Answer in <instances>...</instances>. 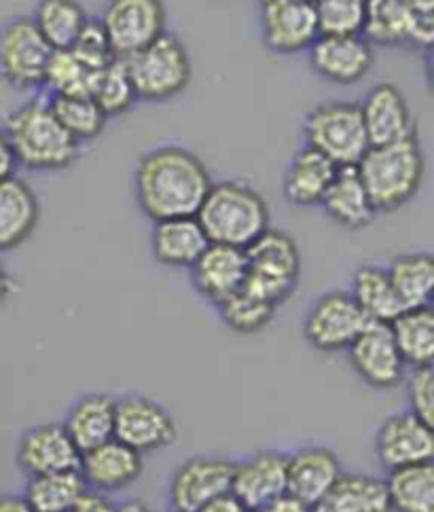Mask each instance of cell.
Masks as SVG:
<instances>
[{"instance_id":"obj_15","label":"cell","mask_w":434,"mask_h":512,"mask_svg":"<svg viewBox=\"0 0 434 512\" xmlns=\"http://www.w3.org/2000/svg\"><path fill=\"white\" fill-rule=\"evenodd\" d=\"M360 36L371 47L428 49L434 39V22L420 20L405 0H367Z\"/></svg>"},{"instance_id":"obj_48","label":"cell","mask_w":434,"mask_h":512,"mask_svg":"<svg viewBox=\"0 0 434 512\" xmlns=\"http://www.w3.org/2000/svg\"><path fill=\"white\" fill-rule=\"evenodd\" d=\"M13 290V280L9 276V271L5 269V265L0 263V305H3Z\"/></svg>"},{"instance_id":"obj_2","label":"cell","mask_w":434,"mask_h":512,"mask_svg":"<svg viewBox=\"0 0 434 512\" xmlns=\"http://www.w3.org/2000/svg\"><path fill=\"white\" fill-rule=\"evenodd\" d=\"M17 168L28 172H62L81 157V144L53 115L45 98H32L11 111L3 123Z\"/></svg>"},{"instance_id":"obj_31","label":"cell","mask_w":434,"mask_h":512,"mask_svg":"<svg viewBox=\"0 0 434 512\" xmlns=\"http://www.w3.org/2000/svg\"><path fill=\"white\" fill-rule=\"evenodd\" d=\"M386 271L405 309L432 305L434 256L430 252H407L394 256Z\"/></svg>"},{"instance_id":"obj_28","label":"cell","mask_w":434,"mask_h":512,"mask_svg":"<svg viewBox=\"0 0 434 512\" xmlns=\"http://www.w3.org/2000/svg\"><path fill=\"white\" fill-rule=\"evenodd\" d=\"M81 453L115 438V398L85 394L75 400L62 424Z\"/></svg>"},{"instance_id":"obj_20","label":"cell","mask_w":434,"mask_h":512,"mask_svg":"<svg viewBox=\"0 0 434 512\" xmlns=\"http://www.w3.org/2000/svg\"><path fill=\"white\" fill-rule=\"evenodd\" d=\"M142 470V455L117 438L81 453L79 474L87 485V491L104 493V496L132 487L140 479Z\"/></svg>"},{"instance_id":"obj_18","label":"cell","mask_w":434,"mask_h":512,"mask_svg":"<svg viewBox=\"0 0 434 512\" xmlns=\"http://www.w3.org/2000/svg\"><path fill=\"white\" fill-rule=\"evenodd\" d=\"M288 453L265 449L240 462H233L231 496L238 498L250 512L261 510L271 500L286 493Z\"/></svg>"},{"instance_id":"obj_17","label":"cell","mask_w":434,"mask_h":512,"mask_svg":"<svg viewBox=\"0 0 434 512\" xmlns=\"http://www.w3.org/2000/svg\"><path fill=\"white\" fill-rule=\"evenodd\" d=\"M307 56L316 75L333 85H356L371 75L375 64V51L360 34L318 36Z\"/></svg>"},{"instance_id":"obj_16","label":"cell","mask_w":434,"mask_h":512,"mask_svg":"<svg viewBox=\"0 0 434 512\" xmlns=\"http://www.w3.org/2000/svg\"><path fill=\"white\" fill-rule=\"evenodd\" d=\"M375 455L377 462L388 472L432 462V424L424 422V419L411 411H401L386 417L375 434Z\"/></svg>"},{"instance_id":"obj_8","label":"cell","mask_w":434,"mask_h":512,"mask_svg":"<svg viewBox=\"0 0 434 512\" xmlns=\"http://www.w3.org/2000/svg\"><path fill=\"white\" fill-rule=\"evenodd\" d=\"M53 49L36 30L30 15H15L0 26V81L13 91L45 87Z\"/></svg>"},{"instance_id":"obj_39","label":"cell","mask_w":434,"mask_h":512,"mask_svg":"<svg viewBox=\"0 0 434 512\" xmlns=\"http://www.w3.org/2000/svg\"><path fill=\"white\" fill-rule=\"evenodd\" d=\"M214 309L219 312L221 322L229 331L238 335H255L261 333L274 320L278 307L242 288Z\"/></svg>"},{"instance_id":"obj_49","label":"cell","mask_w":434,"mask_h":512,"mask_svg":"<svg viewBox=\"0 0 434 512\" xmlns=\"http://www.w3.org/2000/svg\"><path fill=\"white\" fill-rule=\"evenodd\" d=\"M117 512H153V510L138 500H125L117 504Z\"/></svg>"},{"instance_id":"obj_43","label":"cell","mask_w":434,"mask_h":512,"mask_svg":"<svg viewBox=\"0 0 434 512\" xmlns=\"http://www.w3.org/2000/svg\"><path fill=\"white\" fill-rule=\"evenodd\" d=\"M17 172V161L11 149V142L7 138V132L3 130V125H0V182L15 176Z\"/></svg>"},{"instance_id":"obj_24","label":"cell","mask_w":434,"mask_h":512,"mask_svg":"<svg viewBox=\"0 0 434 512\" xmlns=\"http://www.w3.org/2000/svg\"><path fill=\"white\" fill-rule=\"evenodd\" d=\"M41 221L34 189L20 176L0 182V254L24 246Z\"/></svg>"},{"instance_id":"obj_35","label":"cell","mask_w":434,"mask_h":512,"mask_svg":"<svg viewBox=\"0 0 434 512\" xmlns=\"http://www.w3.org/2000/svg\"><path fill=\"white\" fill-rule=\"evenodd\" d=\"M386 489L390 512H434L432 462L390 470Z\"/></svg>"},{"instance_id":"obj_25","label":"cell","mask_w":434,"mask_h":512,"mask_svg":"<svg viewBox=\"0 0 434 512\" xmlns=\"http://www.w3.org/2000/svg\"><path fill=\"white\" fill-rule=\"evenodd\" d=\"M208 244V237L195 216L153 223L151 254L159 265L168 269H191Z\"/></svg>"},{"instance_id":"obj_23","label":"cell","mask_w":434,"mask_h":512,"mask_svg":"<svg viewBox=\"0 0 434 512\" xmlns=\"http://www.w3.org/2000/svg\"><path fill=\"white\" fill-rule=\"evenodd\" d=\"M358 108L371 146L399 142L418 134L409 102L394 83L375 85Z\"/></svg>"},{"instance_id":"obj_26","label":"cell","mask_w":434,"mask_h":512,"mask_svg":"<svg viewBox=\"0 0 434 512\" xmlns=\"http://www.w3.org/2000/svg\"><path fill=\"white\" fill-rule=\"evenodd\" d=\"M337 170L339 168L333 161L310 149V146H303L293 155L282 178V193L286 201L297 208L320 206Z\"/></svg>"},{"instance_id":"obj_19","label":"cell","mask_w":434,"mask_h":512,"mask_svg":"<svg viewBox=\"0 0 434 512\" xmlns=\"http://www.w3.org/2000/svg\"><path fill=\"white\" fill-rule=\"evenodd\" d=\"M79 464L81 451L62 424L32 426L17 443V466L26 477L79 470Z\"/></svg>"},{"instance_id":"obj_12","label":"cell","mask_w":434,"mask_h":512,"mask_svg":"<svg viewBox=\"0 0 434 512\" xmlns=\"http://www.w3.org/2000/svg\"><path fill=\"white\" fill-rule=\"evenodd\" d=\"M259 32L267 51L297 56L320 36L316 11L305 0H259Z\"/></svg>"},{"instance_id":"obj_46","label":"cell","mask_w":434,"mask_h":512,"mask_svg":"<svg viewBox=\"0 0 434 512\" xmlns=\"http://www.w3.org/2000/svg\"><path fill=\"white\" fill-rule=\"evenodd\" d=\"M0 512H34V510L24 500V496H13V493H5V496H0Z\"/></svg>"},{"instance_id":"obj_7","label":"cell","mask_w":434,"mask_h":512,"mask_svg":"<svg viewBox=\"0 0 434 512\" xmlns=\"http://www.w3.org/2000/svg\"><path fill=\"white\" fill-rule=\"evenodd\" d=\"M305 146L333 161L337 168H354L369 149L363 115L354 102H327L303 119Z\"/></svg>"},{"instance_id":"obj_32","label":"cell","mask_w":434,"mask_h":512,"mask_svg":"<svg viewBox=\"0 0 434 512\" xmlns=\"http://www.w3.org/2000/svg\"><path fill=\"white\" fill-rule=\"evenodd\" d=\"M322 506L331 512H390L386 479L365 472H341Z\"/></svg>"},{"instance_id":"obj_1","label":"cell","mask_w":434,"mask_h":512,"mask_svg":"<svg viewBox=\"0 0 434 512\" xmlns=\"http://www.w3.org/2000/svg\"><path fill=\"white\" fill-rule=\"evenodd\" d=\"M212 182L210 170L200 155L180 144H161L144 153L136 163V204L153 223L195 216Z\"/></svg>"},{"instance_id":"obj_29","label":"cell","mask_w":434,"mask_h":512,"mask_svg":"<svg viewBox=\"0 0 434 512\" xmlns=\"http://www.w3.org/2000/svg\"><path fill=\"white\" fill-rule=\"evenodd\" d=\"M348 292L371 322L390 324L405 309L384 265H360L352 273V284Z\"/></svg>"},{"instance_id":"obj_34","label":"cell","mask_w":434,"mask_h":512,"mask_svg":"<svg viewBox=\"0 0 434 512\" xmlns=\"http://www.w3.org/2000/svg\"><path fill=\"white\" fill-rule=\"evenodd\" d=\"M87 493L79 470L28 477L24 500L34 512H72Z\"/></svg>"},{"instance_id":"obj_36","label":"cell","mask_w":434,"mask_h":512,"mask_svg":"<svg viewBox=\"0 0 434 512\" xmlns=\"http://www.w3.org/2000/svg\"><path fill=\"white\" fill-rule=\"evenodd\" d=\"M100 70L102 68L83 60L77 51H53L45 87L51 91V96H92Z\"/></svg>"},{"instance_id":"obj_27","label":"cell","mask_w":434,"mask_h":512,"mask_svg":"<svg viewBox=\"0 0 434 512\" xmlns=\"http://www.w3.org/2000/svg\"><path fill=\"white\" fill-rule=\"evenodd\" d=\"M320 206L335 225L350 231L369 227L377 216V210L363 180H360L356 172V166L337 170L331 187L320 201Z\"/></svg>"},{"instance_id":"obj_9","label":"cell","mask_w":434,"mask_h":512,"mask_svg":"<svg viewBox=\"0 0 434 512\" xmlns=\"http://www.w3.org/2000/svg\"><path fill=\"white\" fill-rule=\"evenodd\" d=\"M369 322L348 290H329L307 307L303 337L316 352H346Z\"/></svg>"},{"instance_id":"obj_44","label":"cell","mask_w":434,"mask_h":512,"mask_svg":"<svg viewBox=\"0 0 434 512\" xmlns=\"http://www.w3.org/2000/svg\"><path fill=\"white\" fill-rule=\"evenodd\" d=\"M257 512H312V506L303 504L301 500L291 496V493H284V496L271 500Z\"/></svg>"},{"instance_id":"obj_11","label":"cell","mask_w":434,"mask_h":512,"mask_svg":"<svg viewBox=\"0 0 434 512\" xmlns=\"http://www.w3.org/2000/svg\"><path fill=\"white\" fill-rule=\"evenodd\" d=\"M115 438L140 455L157 453L176 441L178 428L172 413L157 400L128 394L115 400Z\"/></svg>"},{"instance_id":"obj_30","label":"cell","mask_w":434,"mask_h":512,"mask_svg":"<svg viewBox=\"0 0 434 512\" xmlns=\"http://www.w3.org/2000/svg\"><path fill=\"white\" fill-rule=\"evenodd\" d=\"M390 331L396 347L407 364V369L432 367L434 360V312L430 307H413L390 322Z\"/></svg>"},{"instance_id":"obj_22","label":"cell","mask_w":434,"mask_h":512,"mask_svg":"<svg viewBox=\"0 0 434 512\" xmlns=\"http://www.w3.org/2000/svg\"><path fill=\"white\" fill-rule=\"evenodd\" d=\"M341 462L333 449L324 445H307L288 453L286 493L307 506H320L341 477Z\"/></svg>"},{"instance_id":"obj_45","label":"cell","mask_w":434,"mask_h":512,"mask_svg":"<svg viewBox=\"0 0 434 512\" xmlns=\"http://www.w3.org/2000/svg\"><path fill=\"white\" fill-rule=\"evenodd\" d=\"M197 512H250V510L238 498L231 496V493H225V496L212 500Z\"/></svg>"},{"instance_id":"obj_5","label":"cell","mask_w":434,"mask_h":512,"mask_svg":"<svg viewBox=\"0 0 434 512\" xmlns=\"http://www.w3.org/2000/svg\"><path fill=\"white\" fill-rule=\"evenodd\" d=\"M136 96L142 102L164 104L172 102L185 89L193 77V64L189 49L178 36L166 32L157 41L125 58Z\"/></svg>"},{"instance_id":"obj_51","label":"cell","mask_w":434,"mask_h":512,"mask_svg":"<svg viewBox=\"0 0 434 512\" xmlns=\"http://www.w3.org/2000/svg\"><path fill=\"white\" fill-rule=\"evenodd\" d=\"M305 3H312L314 5V0H305Z\"/></svg>"},{"instance_id":"obj_37","label":"cell","mask_w":434,"mask_h":512,"mask_svg":"<svg viewBox=\"0 0 434 512\" xmlns=\"http://www.w3.org/2000/svg\"><path fill=\"white\" fill-rule=\"evenodd\" d=\"M56 119L79 144L96 140L106 127V115L92 96H51L47 98Z\"/></svg>"},{"instance_id":"obj_13","label":"cell","mask_w":434,"mask_h":512,"mask_svg":"<svg viewBox=\"0 0 434 512\" xmlns=\"http://www.w3.org/2000/svg\"><path fill=\"white\" fill-rule=\"evenodd\" d=\"M346 352L354 373L373 390L399 388L407 375V364L394 343L390 324L369 322Z\"/></svg>"},{"instance_id":"obj_41","label":"cell","mask_w":434,"mask_h":512,"mask_svg":"<svg viewBox=\"0 0 434 512\" xmlns=\"http://www.w3.org/2000/svg\"><path fill=\"white\" fill-rule=\"evenodd\" d=\"M407 405L411 413L418 415L424 422L432 424L434 417V371L432 367H418L407 369V375L403 379Z\"/></svg>"},{"instance_id":"obj_50","label":"cell","mask_w":434,"mask_h":512,"mask_svg":"<svg viewBox=\"0 0 434 512\" xmlns=\"http://www.w3.org/2000/svg\"><path fill=\"white\" fill-rule=\"evenodd\" d=\"M312 512H331V510H327V508H324V506L320 504V506H314V508H312Z\"/></svg>"},{"instance_id":"obj_38","label":"cell","mask_w":434,"mask_h":512,"mask_svg":"<svg viewBox=\"0 0 434 512\" xmlns=\"http://www.w3.org/2000/svg\"><path fill=\"white\" fill-rule=\"evenodd\" d=\"M92 98L100 106L106 119H115L132 111V106L138 102V96L125 60L113 58L100 70L96 85L92 89Z\"/></svg>"},{"instance_id":"obj_3","label":"cell","mask_w":434,"mask_h":512,"mask_svg":"<svg viewBox=\"0 0 434 512\" xmlns=\"http://www.w3.org/2000/svg\"><path fill=\"white\" fill-rule=\"evenodd\" d=\"M356 172L373 201L377 214H390L405 208L424 185L426 159L418 134L369 146Z\"/></svg>"},{"instance_id":"obj_21","label":"cell","mask_w":434,"mask_h":512,"mask_svg":"<svg viewBox=\"0 0 434 512\" xmlns=\"http://www.w3.org/2000/svg\"><path fill=\"white\" fill-rule=\"evenodd\" d=\"M246 269V252L242 248L208 244L189 273L197 295L216 307L244 288Z\"/></svg>"},{"instance_id":"obj_10","label":"cell","mask_w":434,"mask_h":512,"mask_svg":"<svg viewBox=\"0 0 434 512\" xmlns=\"http://www.w3.org/2000/svg\"><path fill=\"white\" fill-rule=\"evenodd\" d=\"M98 22L113 56L125 60L168 32V11L164 0H106Z\"/></svg>"},{"instance_id":"obj_40","label":"cell","mask_w":434,"mask_h":512,"mask_svg":"<svg viewBox=\"0 0 434 512\" xmlns=\"http://www.w3.org/2000/svg\"><path fill=\"white\" fill-rule=\"evenodd\" d=\"M320 36H356L363 32L367 0H314Z\"/></svg>"},{"instance_id":"obj_4","label":"cell","mask_w":434,"mask_h":512,"mask_svg":"<svg viewBox=\"0 0 434 512\" xmlns=\"http://www.w3.org/2000/svg\"><path fill=\"white\" fill-rule=\"evenodd\" d=\"M210 244L246 250L269 229V204L244 180L212 182L195 214Z\"/></svg>"},{"instance_id":"obj_33","label":"cell","mask_w":434,"mask_h":512,"mask_svg":"<svg viewBox=\"0 0 434 512\" xmlns=\"http://www.w3.org/2000/svg\"><path fill=\"white\" fill-rule=\"evenodd\" d=\"M30 20L47 45L60 51L77 43L89 15L79 0H39Z\"/></svg>"},{"instance_id":"obj_6","label":"cell","mask_w":434,"mask_h":512,"mask_svg":"<svg viewBox=\"0 0 434 512\" xmlns=\"http://www.w3.org/2000/svg\"><path fill=\"white\" fill-rule=\"evenodd\" d=\"M244 252L248 292L276 307L293 297L301 280V252L291 235L269 227Z\"/></svg>"},{"instance_id":"obj_14","label":"cell","mask_w":434,"mask_h":512,"mask_svg":"<svg viewBox=\"0 0 434 512\" xmlns=\"http://www.w3.org/2000/svg\"><path fill=\"white\" fill-rule=\"evenodd\" d=\"M233 462L219 455H197L180 464L170 479L174 512H197L212 500L231 493Z\"/></svg>"},{"instance_id":"obj_42","label":"cell","mask_w":434,"mask_h":512,"mask_svg":"<svg viewBox=\"0 0 434 512\" xmlns=\"http://www.w3.org/2000/svg\"><path fill=\"white\" fill-rule=\"evenodd\" d=\"M72 512H117V504L104 493L87 491Z\"/></svg>"},{"instance_id":"obj_47","label":"cell","mask_w":434,"mask_h":512,"mask_svg":"<svg viewBox=\"0 0 434 512\" xmlns=\"http://www.w3.org/2000/svg\"><path fill=\"white\" fill-rule=\"evenodd\" d=\"M405 5L420 17V20L434 22V0H405Z\"/></svg>"}]
</instances>
